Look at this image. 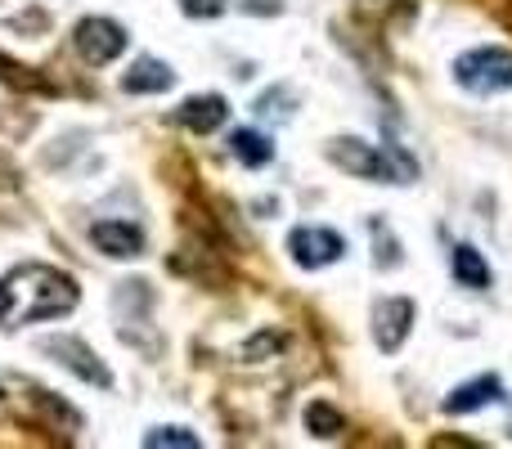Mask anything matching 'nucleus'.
<instances>
[{
    "mask_svg": "<svg viewBox=\"0 0 512 449\" xmlns=\"http://www.w3.org/2000/svg\"><path fill=\"white\" fill-rule=\"evenodd\" d=\"M454 81L472 95H499V90L512 86V50H499V45L468 50L454 63Z\"/></svg>",
    "mask_w": 512,
    "mask_h": 449,
    "instance_id": "7ed1b4c3",
    "label": "nucleus"
},
{
    "mask_svg": "<svg viewBox=\"0 0 512 449\" xmlns=\"http://www.w3.org/2000/svg\"><path fill=\"white\" fill-rule=\"evenodd\" d=\"M243 9H248V14H279V0H243Z\"/></svg>",
    "mask_w": 512,
    "mask_h": 449,
    "instance_id": "f3484780",
    "label": "nucleus"
},
{
    "mask_svg": "<svg viewBox=\"0 0 512 449\" xmlns=\"http://www.w3.org/2000/svg\"><path fill=\"white\" fill-rule=\"evenodd\" d=\"M328 158L333 167L351 171L360 180H387V185H409L418 176L414 158L405 149H378V144H364V140H333L328 144Z\"/></svg>",
    "mask_w": 512,
    "mask_h": 449,
    "instance_id": "f03ea898",
    "label": "nucleus"
},
{
    "mask_svg": "<svg viewBox=\"0 0 512 449\" xmlns=\"http://www.w3.org/2000/svg\"><path fill=\"white\" fill-rule=\"evenodd\" d=\"M409 328H414V301L409 297H387L378 310H373V342L387 355H396L405 346Z\"/></svg>",
    "mask_w": 512,
    "mask_h": 449,
    "instance_id": "0eeeda50",
    "label": "nucleus"
},
{
    "mask_svg": "<svg viewBox=\"0 0 512 449\" xmlns=\"http://www.w3.org/2000/svg\"><path fill=\"white\" fill-rule=\"evenodd\" d=\"M499 400H504V382H499L495 373H481V378L454 387L441 409L450 418H463V414H477V409H486V405H499Z\"/></svg>",
    "mask_w": 512,
    "mask_h": 449,
    "instance_id": "6e6552de",
    "label": "nucleus"
},
{
    "mask_svg": "<svg viewBox=\"0 0 512 449\" xmlns=\"http://www.w3.org/2000/svg\"><path fill=\"white\" fill-rule=\"evenodd\" d=\"M306 427L315 436H324V441H333V436H342L346 432V418L337 414L333 405H324V400H315V405L306 409Z\"/></svg>",
    "mask_w": 512,
    "mask_h": 449,
    "instance_id": "4468645a",
    "label": "nucleus"
},
{
    "mask_svg": "<svg viewBox=\"0 0 512 449\" xmlns=\"http://www.w3.org/2000/svg\"><path fill=\"white\" fill-rule=\"evenodd\" d=\"M373 234H378V247H382V225H373ZM378 265H387V270H391V265H400V256L396 252H387V256L378 252Z\"/></svg>",
    "mask_w": 512,
    "mask_h": 449,
    "instance_id": "6ab92c4d",
    "label": "nucleus"
},
{
    "mask_svg": "<svg viewBox=\"0 0 512 449\" xmlns=\"http://www.w3.org/2000/svg\"><path fill=\"white\" fill-rule=\"evenodd\" d=\"M144 445L149 449H162V445H176V449H198L203 441H198L189 427H153L149 436H144Z\"/></svg>",
    "mask_w": 512,
    "mask_h": 449,
    "instance_id": "2eb2a0df",
    "label": "nucleus"
},
{
    "mask_svg": "<svg viewBox=\"0 0 512 449\" xmlns=\"http://www.w3.org/2000/svg\"><path fill=\"white\" fill-rule=\"evenodd\" d=\"M230 153L243 162V167H265V162L274 158V144L265 140L261 131H252V126H239V131L230 135Z\"/></svg>",
    "mask_w": 512,
    "mask_h": 449,
    "instance_id": "ddd939ff",
    "label": "nucleus"
},
{
    "mask_svg": "<svg viewBox=\"0 0 512 449\" xmlns=\"http://www.w3.org/2000/svg\"><path fill=\"white\" fill-rule=\"evenodd\" d=\"M90 238H95V247L104 256H113V261H126V256L144 252V234H140V225H131V221H95L90 225Z\"/></svg>",
    "mask_w": 512,
    "mask_h": 449,
    "instance_id": "1a4fd4ad",
    "label": "nucleus"
},
{
    "mask_svg": "<svg viewBox=\"0 0 512 449\" xmlns=\"http://www.w3.org/2000/svg\"><path fill=\"white\" fill-rule=\"evenodd\" d=\"M81 301L77 279L54 265H14L0 279V324L5 328H23V324H41V319H59L72 315Z\"/></svg>",
    "mask_w": 512,
    "mask_h": 449,
    "instance_id": "f257e3e1",
    "label": "nucleus"
},
{
    "mask_svg": "<svg viewBox=\"0 0 512 449\" xmlns=\"http://www.w3.org/2000/svg\"><path fill=\"white\" fill-rule=\"evenodd\" d=\"M14 185H18V171L9 167L5 158H0V189H14Z\"/></svg>",
    "mask_w": 512,
    "mask_h": 449,
    "instance_id": "a211bd4d",
    "label": "nucleus"
},
{
    "mask_svg": "<svg viewBox=\"0 0 512 449\" xmlns=\"http://www.w3.org/2000/svg\"><path fill=\"white\" fill-rule=\"evenodd\" d=\"M450 270H454V279H459L463 288H472V292L490 288V265L481 261L477 247H468V243L454 247V252H450Z\"/></svg>",
    "mask_w": 512,
    "mask_h": 449,
    "instance_id": "f8f14e48",
    "label": "nucleus"
},
{
    "mask_svg": "<svg viewBox=\"0 0 512 449\" xmlns=\"http://www.w3.org/2000/svg\"><path fill=\"white\" fill-rule=\"evenodd\" d=\"M72 41H77V54H81V59L95 63V68L113 63L117 54L126 50V32L113 23V18H81L77 32H72Z\"/></svg>",
    "mask_w": 512,
    "mask_h": 449,
    "instance_id": "39448f33",
    "label": "nucleus"
},
{
    "mask_svg": "<svg viewBox=\"0 0 512 449\" xmlns=\"http://www.w3.org/2000/svg\"><path fill=\"white\" fill-rule=\"evenodd\" d=\"M180 9H185L189 18H221L225 9H230V0H180Z\"/></svg>",
    "mask_w": 512,
    "mask_h": 449,
    "instance_id": "dca6fc26",
    "label": "nucleus"
},
{
    "mask_svg": "<svg viewBox=\"0 0 512 449\" xmlns=\"http://www.w3.org/2000/svg\"><path fill=\"white\" fill-rule=\"evenodd\" d=\"M180 126H189L194 135H212L216 126L230 117V108H225V99L221 95H194V99H185L180 104Z\"/></svg>",
    "mask_w": 512,
    "mask_h": 449,
    "instance_id": "9d476101",
    "label": "nucleus"
},
{
    "mask_svg": "<svg viewBox=\"0 0 512 449\" xmlns=\"http://www.w3.org/2000/svg\"><path fill=\"white\" fill-rule=\"evenodd\" d=\"M288 252L301 270H324V265L342 261L346 243H342V234H333V229H324V225H301L288 234Z\"/></svg>",
    "mask_w": 512,
    "mask_h": 449,
    "instance_id": "20e7f679",
    "label": "nucleus"
},
{
    "mask_svg": "<svg viewBox=\"0 0 512 449\" xmlns=\"http://www.w3.org/2000/svg\"><path fill=\"white\" fill-rule=\"evenodd\" d=\"M45 355H54V360L63 364V369H72L81 382H95V387H113V373L99 364V355L90 351L81 337H45L41 342Z\"/></svg>",
    "mask_w": 512,
    "mask_h": 449,
    "instance_id": "423d86ee",
    "label": "nucleus"
},
{
    "mask_svg": "<svg viewBox=\"0 0 512 449\" xmlns=\"http://www.w3.org/2000/svg\"><path fill=\"white\" fill-rule=\"evenodd\" d=\"M171 86H176V72H171L167 63H158V59L131 63V72L122 77L126 95H162V90H171Z\"/></svg>",
    "mask_w": 512,
    "mask_h": 449,
    "instance_id": "9b49d317",
    "label": "nucleus"
}]
</instances>
